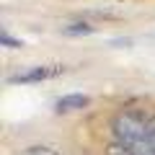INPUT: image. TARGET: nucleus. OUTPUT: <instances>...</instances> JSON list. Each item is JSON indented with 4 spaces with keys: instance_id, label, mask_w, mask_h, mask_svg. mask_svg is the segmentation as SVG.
I'll list each match as a JSON object with an SVG mask.
<instances>
[{
    "instance_id": "7ed1b4c3",
    "label": "nucleus",
    "mask_w": 155,
    "mask_h": 155,
    "mask_svg": "<svg viewBox=\"0 0 155 155\" xmlns=\"http://www.w3.org/2000/svg\"><path fill=\"white\" fill-rule=\"evenodd\" d=\"M88 96L85 93H70V96H62L60 101H57V111L60 114H67V111H80L88 106Z\"/></svg>"
},
{
    "instance_id": "f257e3e1",
    "label": "nucleus",
    "mask_w": 155,
    "mask_h": 155,
    "mask_svg": "<svg viewBox=\"0 0 155 155\" xmlns=\"http://www.w3.org/2000/svg\"><path fill=\"white\" fill-rule=\"evenodd\" d=\"M111 134H114V140L119 145H124L134 155H155L153 137H150V124L137 111H129V109L119 111L111 119Z\"/></svg>"
},
{
    "instance_id": "f03ea898",
    "label": "nucleus",
    "mask_w": 155,
    "mask_h": 155,
    "mask_svg": "<svg viewBox=\"0 0 155 155\" xmlns=\"http://www.w3.org/2000/svg\"><path fill=\"white\" fill-rule=\"evenodd\" d=\"M65 67L62 65H36V67H26L23 72H16L11 75L8 80L11 83H18V85H26V83H44V80H52V78L62 75Z\"/></svg>"
},
{
    "instance_id": "0eeeda50",
    "label": "nucleus",
    "mask_w": 155,
    "mask_h": 155,
    "mask_svg": "<svg viewBox=\"0 0 155 155\" xmlns=\"http://www.w3.org/2000/svg\"><path fill=\"white\" fill-rule=\"evenodd\" d=\"M147 124H150V137H153V147H155V116H150Z\"/></svg>"
},
{
    "instance_id": "39448f33",
    "label": "nucleus",
    "mask_w": 155,
    "mask_h": 155,
    "mask_svg": "<svg viewBox=\"0 0 155 155\" xmlns=\"http://www.w3.org/2000/svg\"><path fill=\"white\" fill-rule=\"evenodd\" d=\"M106 155H134V153H129L127 147H124V145H119L114 140V142H109L106 145Z\"/></svg>"
},
{
    "instance_id": "423d86ee",
    "label": "nucleus",
    "mask_w": 155,
    "mask_h": 155,
    "mask_svg": "<svg viewBox=\"0 0 155 155\" xmlns=\"http://www.w3.org/2000/svg\"><path fill=\"white\" fill-rule=\"evenodd\" d=\"M93 31V26H88V23H75V26H67L65 34H91Z\"/></svg>"
},
{
    "instance_id": "20e7f679",
    "label": "nucleus",
    "mask_w": 155,
    "mask_h": 155,
    "mask_svg": "<svg viewBox=\"0 0 155 155\" xmlns=\"http://www.w3.org/2000/svg\"><path fill=\"white\" fill-rule=\"evenodd\" d=\"M18 155H62V153L49 145H31V147H23Z\"/></svg>"
}]
</instances>
